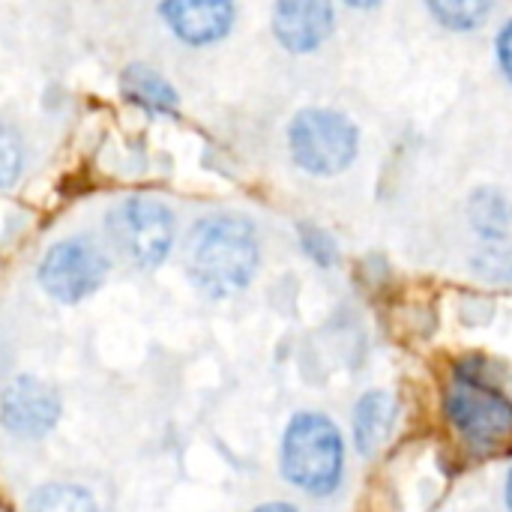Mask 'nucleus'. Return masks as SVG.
Here are the masks:
<instances>
[{"label": "nucleus", "instance_id": "obj_5", "mask_svg": "<svg viewBox=\"0 0 512 512\" xmlns=\"http://www.w3.org/2000/svg\"><path fill=\"white\" fill-rule=\"evenodd\" d=\"M444 411L453 429L477 447H495L512 438V402L474 375L459 372L453 378Z\"/></svg>", "mask_w": 512, "mask_h": 512}, {"label": "nucleus", "instance_id": "obj_14", "mask_svg": "<svg viewBox=\"0 0 512 512\" xmlns=\"http://www.w3.org/2000/svg\"><path fill=\"white\" fill-rule=\"evenodd\" d=\"M426 6L435 15V21H441L447 30L465 33L489 18L495 0H426Z\"/></svg>", "mask_w": 512, "mask_h": 512}, {"label": "nucleus", "instance_id": "obj_6", "mask_svg": "<svg viewBox=\"0 0 512 512\" xmlns=\"http://www.w3.org/2000/svg\"><path fill=\"white\" fill-rule=\"evenodd\" d=\"M108 255L87 237H66L54 243L39 261V285L48 297L63 306H75L96 294L108 279Z\"/></svg>", "mask_w": 512, "mask_h": 512}, {"label": "nucleus", "instance_id": "obj_21", "mask_svg": "<svg viewBox=\"0 0 512 512\" xmlns=\"http://www.w3.org/2000/svg\"><path fill=\"white\" fill-rule=\"evenodd\" d=\"M507 510L512 512V471L510 477H507Z\"/></svg>", "mask_w": 512, "mask_h": 512}, {"label": "nucleus", "instance_id": "obj_8", "mask_svg": "<svg viewBox=\"0 0 512 512\" xmlns=\"http://www.w3.org/2000/svg\"><path fill=\"white\" fill-rule=\"evenodd\" d=\"M336 27L330 0H276L273 33L282 48L294 54L318 51Z\"/></svg>", "mask_w": 512, "mask_h": 512}, {"label": "nucleus", "instance_id": "obj_15", "mask_svg": "<svg viewBox=\"0 0 512 512\" xmlns=\"http://www.w3.org/2000/svg\"><path fill=\"white\" fill-rule=\"evenodd\" d=\"M477 270L492 282H512V243L501 240L477 258Z\"/></svg>", "mask_w": 512, "mask_h": 512}, {"label": "nucleus", "instance_id": "obj_13", "mask_svg": "<svg viewBox=\"0 0 512 512\" xmlns=\"http://www.w3.org/2000/svg\"><path fill=\"white\" fill-rule=\"evenodd\" d=\"M27 512H102L96 498L81 489V486H63V483H51L42 486L30 495Z\"/></svg>", "mask_w": 512, "mask_h": 512}, {"label": "nucleus", "instance_id": "obj_19", "mask_svg": "<svg viewBox=\"0 0 512 512\" xmlns=\"http://www.w3.org/2000/svg\"><path fill=\"white\" fill-rule=\"evenodd\" d=\"M252 512H297L291 504H282V501H273V504H261V507H255Z\"/></svg>", "mask_w": 512, "mask_h": 512}, {"label": "nucleus", "instance_id": "obj_12", "mask_svg": "<svg viewBox=\"0 0 512 512\" xmlns=\"http://www.w3.org/2000/svg\"><path fill=\"white\" fill-rule=\"evenodd\" d=\"M468 216H471V225H474V231L480 237H486L492 243L507 240L512 222V207L498 189H480V192H474L471 207H468Z\"/></svg>", "mask_w": 512, "mask_h": 512}, {"label": "nucleus", "instance_id": "obj_20", "mask_svg": "<svg viewBox=\"0 0 512 512\" xmlns=\"http://www.w3.org/2000/svg\"><path fill=\"white\" fill-rule=\"evenodd\" d=\"M348 6H357V9H372V6H378L381 0H345Z\"/></svg>", "mask_w": 512, "mask_h": 512}, {"label": "nucleus", "instance_id": "obj_3", "mask_svg": "<svg viewBox=\"0 0 512 512\" xmlns=\"http://www.w3.org/2000/svg\"><path fill=\"white\" fill-rule=\"evenodd\" d=\"M291 159L315 177L342 174L360 150V132L351 117L330 108H306L288 126Z\"/></svg>", "mask_w": 512, "mask_h": 512}, {"label": "nucleus", "instance_id": "obj_2", "mask_svg": "<svg viewBox=\"0 0 512 512\" xmlns=\"http://www.w3.org/2000/svg\"><path fill=\"white\" fill-rule=\"evenodd\" d=\"M282 474L306 495L327 498L345 474V441L324 414H297L282 435Z\"/></svg>", "mask_w": 512, "mask_h": 512}, {"label": "nucleus", "instance_id": "obj_18", "mask_svg": "<svg viewBox=\"0 0 512 512\" xmlns=\"http://www.w3.org/2000/svg\"><path fill=\"white\" fill-rule=\"evenodd\" d=\"M498 63L512 81V21H507L498 33Z\"/></svg>", "mask_w": 512, "mask_h": 512}, {"label": "nucleus", "instance_id": "obj_9", "mask_svg": "<svg viewBox=\"0 0 512 512\" xmlns=\"http://www.w3.org/2000/svg\"><path fill=\"white\" fill-rule=\"evenodd\" d=\"M162 18L180 42L204 48L228 36L234 0H165Z\"/></svg>", "mask_w": 512, "mask_h": 512}, {"label": "nucleus", "instance_id": "obj_11", "mask_svg": "<svg viewBox=\"0 0 512 512\" xmlns=\"http://www.w3.org/2000/svg\"><path fill=\"white\" fill-rule=\"evenodd\" d=\"M120 93L141 111L153 114V117H174L180 111V99L177 90L150 66L132 63L129 69H123L120 75Z\"/></svg>", "mask_w": 512, "mask_h": 512}, {"label": "nucleus", "instance_id": "obj_10", "mask_svg": "<svg viewBox=\"0 0 512 512\" xmlns=\"http://www.w3.org/2000/svg\"><path fill=\"white\" fill-rule=\"evenodd\" d=\"M396 399L384 390H369L354 405V444L360 456H375L396 426Z\"/></svg>", "mask_w": 512, "mask_h": 512}, {"label": "nucleus", "instance_id": "obj_1", "mask_svg": "<svg viewBox=\"0 0 512 512\" xmlns=\"http://www.w3.org/2000/svg\"><path fill=\"white\" fill-rule=\"evenodd\" d=\"M261 246L249 219L219 213L207 216L189 234L186 267L195 288L213 300H228L246 291L258 273Z\"/></svg>", "mask_w": 512, "mask_h": 512}, {"label": "nucleus", "instance_id": "obj_4", "mask_svg": "<svg viewBox=\"0 0 512 512\" xmlns=\"http://www.w3.org/2000/svg\"><path fill=\"white\" fill-rule=\"evenodd\" d=\"M108 234L132 267L156 270L174 246V213L156 198L132 195L108 213Z\"/></svg>", "mask_w": 512, "mask_h": 512}, {"label": "nucleus", "instance_id": "obj_16", "mask_svg": "<svg viewBox=\"0 0 512 512\" xmlns=\"http://www.w3.org/2000/svg\"><path fill=\"white\" fill-rule=\"evenodd\" d=\"M21 162H24V156H21V150H18L15 135H12L9 129H3V138H0V183H3L6 189L15 183V177H18V171H21Z\"/></svg>", "mask_w": 512, "mask_h": 512}, {"label": "nucleus", "instance_id": "obj_17", "mask_svg": "<svg viewBox=\"0 0 512 512\" xmlns=\"http://www.w3.org/2000/svg\"><path fill=\"white\" fill-rule=\"evenodd\" d=\"M303 246L306 252L318 261V264H333L336 261V243L330 240V234H324L321 228H309L303 225Z\"/></svg>", "mask_w": 512, "mask_h": 512}, {"label": "nucleus", "instance_id": "obj_7", "mask_svg": "<svg viewBox=\"0 0 512 512\" xmlns=\"http://www.w3.org/2000/svg\"><path fill=\"white\" fill-rule=\"evenodd\" d=\"M0 417L6 432L24 441L45 438L60 420V396L33 375H18L3 387Z\"/></svg>", "mask_w": 512, "mask_h": 512}]
</instances>
